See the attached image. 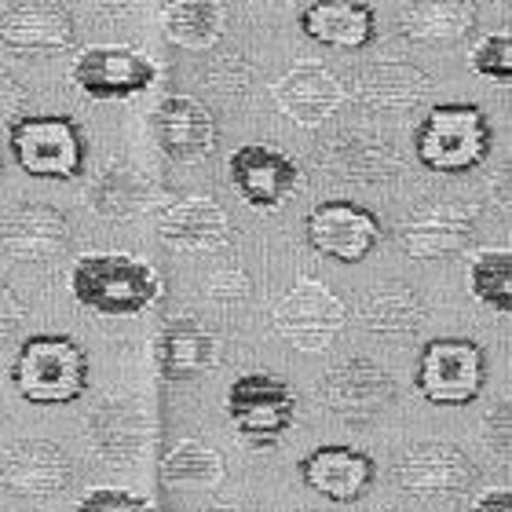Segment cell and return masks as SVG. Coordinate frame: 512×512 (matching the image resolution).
Listing matches in <instances>:
<instances>
[{
  "instance_id": "obj_1",
  "label": "cell",
  "mask_w": 512,
  "mask_h": 512,
  "mask_svg": "<svg viewBox=\"0 0 512 512\" xmlns=\"http://www.w3.org/2000/svg\"><path fill=\"white\" fill-rule=\"evenodd\" d=\"M70 293L81 308L107 315V319H128L158 304L165 293L158 267L143 256L128 253H85L70 271Z\"/></svg>"
},
{
  "instance_id": "obj_2",
  "label": "cell",
  "mask_w": 512,
  "mask_h": 512,
  "mask_svg": "<svg viewBox=\"0 0 512 512\" xmlns=\"http://www.w3.org/2000/svg\"><path fill=\"white\" fill-rule=\"evenodd\" d=\"M494 128L476 103H436L414 128V158L436 176H465L491 158Z\"/></svg>"
},
{
  "instance_id": "obj_3",
  "label": "cell",
  "mask_w": 512,
  "mask_h": 512,
  "mask_svg": "<svg viewBox=\"0 0 512 512\" xmlns=\"http://www.w3.org/2000/svg\"><path fill=\"white\" fill-rule=\"evenodd\" d=\"M11 384L30 406H70L88 388V352L66 333H33L15 352Z\"/></svg>"
},
{
  "instance_id": "obj_4",
  "label": "cell",
  "mask_w": 512,
  "mask_h": 512,
  "mask_svg": "<svg viewBox=\"0 0 512 512\" xmlns=\"http://www.w3.org/2000/svg\"><path fill=\"white\" fill-rule=\"evenodd\" d=\"M8 150L33 180L70 183L85 172V132L66 114H22L8 121Z\"/></svg>"
},
{
  "instance_id": "obj_5",
  "label": "cell",
  "mask_w": 512,
  "mask_h": 512,
  "mask_svg": "<svg viewBox=\"0 0 512 512\" xmlns=\"http://www.w3.org/2000/svg\"><path fill=\"white\" fill-rule=\"evenodd\" d=\"M487 384V352L472 337H432L414 363V392L432 406H469Z\"/></svg>"
},
{
  "instance_id": "obj_6",
  "label": "cell",
  "mask_w": 512,
  "mask_h": 512,
  "mask_svg": "<svg viewBox=\"0 0 512 512\" xmlns=\"http://www.w3.org/2000/svg\"><path fill=\"white\" fill-rule=\"evenodd\" d=\"M227 417L253 450H271L293 428L297 392L275 374H242L227 388Z\"/></svg>"
},
{
  "instance_id": "obj_7",
  "label": "cell",
  "mask_w": 512,
  "mask_h": 512,
  "mask_svg": "<svg viewBox=\"0 0 512 512\" xmlns=\"http://www.w3.org/2000/svg\"><path fill=\"white\" fill-rule=\"evenodd\" d=\"M275 333L300 352H326L348 322L344 300L319 278L300 275L271 311Z\"/></svg>"
},
{
  "instance_id": "obj_8",
  "label": "cell",
  "mask_w": 512,
  "mask_h": 512,
  "mask_svg": "<svg viewBox=\"0 0 512 512\" xmlns=\"http://www.w3.org/2000/svg\"><path fill=\"white\" fill-rule=\"evenodd\" d=\"M158 81V63L128 44H88L70 63V85L96 103L143 96Z\"/></svg>"
},
{
  "instance_id": "obj_9",
  "label": "cell",
  "mask_w": 512,
  "mask_h": 512,
  "mask_svg": "<svg viewBox=\"0 0 512 512\" xmlns=\"http://www.w3.org/2000/svg\"><path fill=\"white\" fill-rule=\"evenodd\" d=\"M304 235L322 260L352 267L363 264L366 256L381 246L384 227L374 209L348 202V198H330V202H319L304 216Z\"/></svg>"
},
{
  "instance_id": "obj_10",
  "label": "cell",
  "mask_w": 512,
  "mask_h": 512,
  "mask_svg": "<svg viewBox=\"0 0 512 512\" xmlns=\"http://www.w3.org/2000/svg\"><path fill=\"white\" fill-rule=\"evenodd\" d=\"M395 487L414 498H458L476 483V461L443 439H421L395 461Z\"/></svg>"
},
{
  "instance_id": "obj_11",
  "label": "cell",
  "mask_w": 512,
  "mask_h": 512,
  "mask_svg": "<svg viewBox=\"0 0 512 512\" xmlns=\"http://www.w3.org/2000/svg\"><path fill=\"white\" fill-rule=\"evenodd\" d=\"M74 480V461L52 439H11L0 447V487L15 498L48 502Z\"/></svg>"
},
{
  "instance_id": "obj_12",
  "label": "cell",
  "mask_w": 512,
  "mask_h": 512,
  "mask_svg": "<svg viewBox=\"0 0 512 512\" xmlns=\"http://www.w3.org/2000/svg\"><path fill=\"white\" fill-rule=\"evenodd\" d=\"M480 209L472 202H432L421 205L399 224V249L410 260H447L469 249L476 235Z\"/></svg>"
},
{
  "instance_id": "obj_13",
  "label": "cell",
  "mask_w": 512,
  "mask_h": 512,
  "mask_svg": "<svg viewBox=\"0 0 512 512\" xmlns=\"http://www.w3.org/2000/svg\"><path fill=\"white\" fill-rule=\"evenodd\" d=\"M227 180L249 209H278L286 205L300 187L297 161L267 143H246L227 158Z\"/></svg>"
},
{
  "instance_id": "obj_14",
  "label": "cell",
  "mask_w": 512,
  "mask_h": 512,
  "mask_svg": "<svg viewBox=\"0 0 512 512\" xmlns=\"http://www.w3.org/2000/svg\"><path fill=\"white\" fill-rule=\"evenodd\" d=\"M300 480L326 502L359 505L377 483V461L366 450L344 447V443H322L297 461Z\"/></svg>"
},
{
  "instance_id": "obj_15",
  "label": "cell",
  "mask_w": 512,
  "mask_h": 512,
  "mask_svg": "<svg viewBox=\"0 0 512 512\" xmlns=\"http://www.w3.org/2000/svg\"><path fill=\"white\" fill-rule=\"evenodd\" d=\"M392 399H395L392 374L381 363H374V359H363V355L333 366L322 377V403L330 406L337 417H344L348 425L374 421L384 406H392Z\"/></svg>"
},
{
  "instance_id": "obj_16",
  "label": "cell",
  "mask_w": 512,
  "mask_h": 512,
  "mask_svg": "<svg viewBox=\"0 0 512 512\" xmlns=\"http://www.w3.org/2000/svg\"><path fill=\"white\" fill-rule=\"evenodd\" d=\"M0 41L19 55H59L77 44V26L59 0H11L0 8Z\"/></svg>"
},
{
  "instance_id": "obj_17",
  "label": "cell",
  "mask_w": 512,
  "mask_h": 512,
  "mask_svg": "<svg viewBox=\"0 0 512 512\" xmlns=\"http://www.w3.org/2000/svg\"><path fill=\"white\" fill-rule=\"evenodd\" d=\"M70 246V220L59 205L19 202L0 220V249L22 264H48Z\"/></svg>"
},
{
  "instance_id": "obj_18",
  "label": "cell",
  "mask_w": 512,
  "mask_h": 512,
  "mask_svg": "<svg viewBox=\"0 0 512 512\" xmlns=\"http://www.w3.org/2000/svg\"><path fill=\"white\" fill-rule=\"evenodd\" d=\"M150 132L158 139L165 158L194 165L205 161L216 147V118L213 110L194 96H165L150 114Z\"/></svg>"
},
{
  "instance_id": "obj_19",
  "label": "cell",
  "mask_w": 512,
  "mask_h": 512,
  "mask_svg": "<svg viewBox=\"0 0 512 512\" xmlns=\"http://www.w3.org/2000/svg\"><path fill=\"white\" fill-rule=\"evenodd\" d=\"M220 363V341L205 322L176 315L154 337V366L165 381H194Z\"/></svg>"
},
{
  "instance_id": "obj_20",
  "label": "cell",
  "mask_w": 512,
  "mask_h": 512,
  "mask_svg": "<svg viewBox=\"0 0 512 512\" xmlns=\"http://www.w3.org/2000/svg\"><path fill=\"white\" fill-rule=\"evenodd\" d=\"M158 235L183 253H216L231 242V220L209 194H187L161 209Z\"/></svg>"
},
{
  "instance_id": "obj_21",
  "label": "cell",
  "mask_w": 512,
  "mask_h": 512,
  "mask_svg": "<svg viewBox=\"0 0 512 512\" xmlns=\"http://www.w3.org/2000/svg\"><path fill=\"white\" fill-rule=\"evenodd\" d=\"M300 30L322 48L363 52L377 41V11L363 0H315L300 11Z\"/></svg>"
},
{
  "instance_id": "obj_22",
  "label": "cell",
  "mask_w": 512,
  "mask_h": 512,
  "mask_svg": "<svg viewBox=\"0 0 512 512\" xmlns=\"http://www.w3.org/2000/svg\"><path fill=\"white\" fill-rule=\"evenodd\" d=\"M275 103L300 128H315L337 114V107L344 103V85L337 81L330 66L297 63L275 85Z\"/></svg>"
},
{
  "instance_id": "obj_23",
  "label": "cell",
  "mask_w": 512,
  "mask_h": 512,
  "mask_svg": "<svg viewBox=\"0 0 512 512\" xmlns=\"http://www.w3.org/2000/svg\"><path fill=\"white\" fill-rule=\"evenodd\" d=\"M480 22V11L472 0H406V8L395 19L399 37L417 48H436L469 37Z\"/></svg>"
},
{
  "instance_id": "obj_24",
  "label": "cell",
  "mask_w": 512,
  "mask_h": 512,
  "mask_svg": "<svg viewBox=\"0 0 512 512\" xmlns=\"http://www.w3.org/2000/svg\"><path fill=\"white\" fill-rule=\"evenodd\" d=\"M432 77L410 63H377L352 81V99L374 114H410L428 96Z\"/></svg>"
},
{
  "instance_id": "obj_25",
  "label": "cell",
  "mask_w": 512,
  "mask_h": 512,
  "mask_svg": "<svg viewBox=\"0 0 512 512\" xmlns=\"http://www.w3.org/2000/svg\"><path fill=\"white\" fill-rule=\"evenodd\" d=\"M428 308L421 293L403 282H384L359 300V322L381 337H410L425 326Z\"/></svg>"
},
{
  "instance_id": "obj_26",
  "label": "cell",
  "mask_w": 512,
  "mask_h": 512,
  "mask_svg": "<svg viewBox=\"0 0 512 512\" xmlns=\"http://www.w3.org/2000/svg\"><path fill=\"white\" fill-rule=\"evenodd\" d=\"M322 165L333 172V176H344V180H359V183H374L395 176L399 161H395L392 147L384 139L370 136H341L326 143V154H322Z\"/></svg>"
},
{
  "instance_id": "obj_27",
  "label": "cell",
  "mask_w": 512,
  "mask_h": 512,
  "mask_svg": "<svg viewBox=\"0 0 512 512\" xmlns=\"http://www.w3.org/2000/svg\"><path fill=\"white\" fill-rule=\"evenodd\" d=\"M150 194H154V187H150L147 176L132 169V165H125V161H118V165H107L96 176L92 191H88V202L103 220H132L150 205Z\"/></svg>"
},
{
  "instance_id": "obj_28",
  "label": "cell",
  "mask_w": 512,
  "mask_h": 512,
  "mask_svg": "<svg viewBox=\"0 0 512 512\" xmlns=\"http://www.w3.org/2000/svg\"><path fill=\"white\" fill-rule=\"evenodd\" d=\"M227 30L224 0H172L165 8V33L183 48H213Z\"/></svg>"
},
{
  "instance_id": "obj_29",
  "label": "cell",
  "mask_w": 512,
  "mask_h": 512,
  "mask_svg": "<svg viewBox=\"0 0 512 512\" xmlns=\"http://www.w3.org/2000/svg\"><path fill=\"white\" fill-rule=\"evenodd\" d=\"M161 480L172 483V487H191V491L220 487L227 480L224 454L198 443V439H180L161 461Z\"/></svg>"
},
{
  "instance_id": "obj_30",
  "label": "cell",
  "mask_w": 512,
  "mask_h": 512,
  "mask_svg": "<svg viewBox=\"0 0 512 512\" xmlns=\"http://www.w3.org/2000/svg\"><path fill=\"white\" fill-rule=\"evenodd\" d=\"M139 428H143V417H139L136 406H125V403L99 406V414L92 417V436H96L99 458L110 461V465H128V461H136Z\"/></svg>"
},
{
  "instance_id": "obj_31",
  "label": "cell",
  "mask_w": 512,
  "mask_h": 512,
  "mask_svg": "<svg viewBox=\"0 0 512 512\" xmlns=\"http://www.w3.org/2000/svg\"><path fill=\"white\" fill-rule=\"evenodd\" d=\"M469 293L483 308L509 315L512 311V253L509 246L480 249L469 264Z\"/></svg>"
},
{
  "instance_id": "obj_32",
  "label": "cell",
  "mask_w": 512,
  "mask_h": 512,
  "mask_svg": "<svg viewBox=\"0 0 512 512\" xmlns=\"http://www.w3.org/2000/svg\"><path fill=\"white\" fill-rule=\"evenodd\" d=\"M472 70L487 81H498V85H509L512 81V37L509 30L487 33L480 37V44L469 52Z\"/></svg>"
},
{
  "instance_id": "obj_33",
  "label": "cell",
  "mask_w": 512,
  "mask_h": 512,
  "mask_svg": "<svg viewBox=\"0 0 512 512\" xmlns=\"http://www.w3.org/2000/svg\"><path fill=\"white\" fill-rule=\"evenodd\" d=\"M74 512H158V505L147 494L125 491V487H92L88 494H81Z\"/></svg>"
},
{
  "instance_id": "obj_34",
  "label": "cell",
  "mask_w": 512,
  "mask_h": 512,
  "mask_svg": "<svg viewBox=\"0 0 512 512\" xmlns=\"http://www.w3.org/2000/svg\"><path fill=\"white\" fill-rule=\"evenodd\" d=\"M249 289H253V282H249L246 271L227 267V271H216L213 282H209V300H216V304H242L249 297Z\"/></svg>"
},
{
  "instance_id": "obj_35",
  "label": "cell",
  "mask_w": 512,
  "mask_h": 512,
  "mask_svg": "<svg viewBox=\"0 0 512 512\" xmlns=\"http://www.w3.org/2000/svg\"><path fill=\"white\" fill-rule=\"evenodd\" d=\"M22 322H26V300L0 278V341L15 337L22 330Z\"/></svg>"
},
{
  "instance_id": "obj_36",
  "label": "cell",
  "mask_w": 512,
  "mask_h": 512,
  "mask_svg": "<svg viewBox=\"0 0 512 512\" xmlns=\"http://www.w3.org/2000/svg\"><path fill=\"white\" fill-rule=\"evenodd\" d=\"M509 428H512L509 425V399H502V403H498V410L487 417V443H491V450L502 461L509 458V450H512Z\"/></svg>"
},
{
  "instance_id": "obj_37",
  "label": "cell",
  "mask_w": 512,
  "mask_h": 512,
  "mask_svg": "<svg viewBox=\"0 0 512 512\" xmlns=\"http://www.w3.org/2000/svg\"><path fill=\"white\" fill-rule=\"evenodd\" d=\"M22 99H26V88L8 70H0V121H15V110L22 107Z\"/></svg>"
},
{
  "instance_id": "obj_38",
  "label": "cell",
  "mask_w": 512,
  "mask_h": 512,
  "mask_svg": "<svg viewBox=\"0 0 512 512\" xmlns=\"http://www.w3.org/2000/svg\"><path fill=\"white\" fill-rule=\"evenodd\" d=\"M469 512H512V491L509 487H487V491L476 494Z\"/></svg>"
},
{
  "instance_id": "obj_39",
  "label": "cell",
  "mask_w": 512,
  "mask_h": 512,
  "mask_svg": "<svg viewBox=\"0 0 512 512\" xmlns=\"http://www.w3.org/2000/svg\"><path fill=\"white\" fill-rule=\"evenodd\" d=\"M136 4L139 0H96V8L103 11V15H128Z\"/></svg>"
},
{
  "instance_id": "obj_40",
  "label": "cell",
  "mask_w": 512,
  "mask_h": 512,
  "mask_svg": "<svg viewBox=\"0 0 512 512\" xmlns=\"http://www.w3.org/2000/svg\"><path fill=\"white\" fill-rule=\"evenodd\" d=\"M205 512H249V509L242 502H209Z\"/></svg>"
},
{
  "instance_id": "obj_41",
  "label": "cell",
  "mask_w": 512,
  "mask_h": 512,
  "mask_svg": "<svg viewBox=\"0 0 512 512\" xmlns=\"http://www.w3.org/2000/svg\"><path fill=\"white\" fill-rule=\"evenodd\" d=\"M374 512H403V509H395V505H381V509H374Z\"/></svg>"
}]
</instances>
